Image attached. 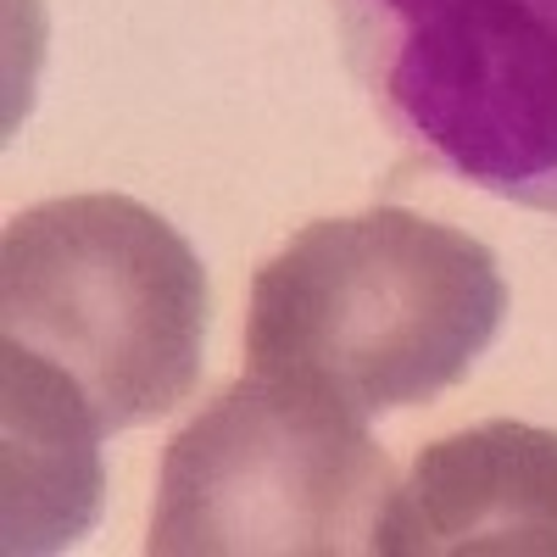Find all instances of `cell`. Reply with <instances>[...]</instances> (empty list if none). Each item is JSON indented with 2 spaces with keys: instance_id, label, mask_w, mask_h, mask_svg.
Wrapping results in <instances>:
<instances>
[{
  "instance_id": "6da1fadb",
  "label": "cell",
  "mask_w": 557,
  "mask_h": 557,
  "mask_svg": "<svg viewBox=\"0 0 557 557\" xmlns=\"http://www.w3.org/2000/svg\"><path fill=\"white\" fill-rule=\"evenodd\" d=\"M491 246L401 207L318 218L262 262L246 357L357 418L451 391L502 330Z\"/></svg>"
},
{
  "instance_id": "7a4b0ae2",
  "label": "cell",
  "mask_w": 557,
  "mask_h": 557,
  "mask_svg": "<svg viewBox=\"0 0 557 557\" xmlns=\"http://www.w3.org/2000/svg\"><path fill=\"white\" fill-rule=\"evenodd\" d=\"M207 318L201 257L134 196H62L7 223L0 341L57 362L107 435L168 418L196 391Z\"/></svg>"
},
{
  "instance_id": "3957f363",
  "label": "cell",
  "mask_w": 557,
  "mask_h": 557,
  "mask_svg": "<svg viewBox=\"0 0 557 557\" xmlns=\"http://www.w3.org/2000/svg\"><path fill=\"white\" fill-rule=\"evenodd\" d=\"M330 17L418 162L557 218V0H330Z\"/></svg>"
},
{
  "instance_id": "277c9868",
  "label": "cell",
  "mask_w": 557,
  "mask_h": 557,
  "mask_svg": "<svg viewBox=\"0 0 557 557\" xmlns=\"http://www.w3.org/2000/svg\"><path fill=\"white\" fill-rule=\"evenodd\" d=\"M368 418L307 385L251 374L184 424L162 457L151 557L374 552L391 457Z\"/></svg>"
},
{
  "instance_id": "5b68a950",
  "label": "cell",
  "mask_w": 557,
  "mask_h": 557,
  "mask_svg": "<svg viewBox=\"0 0 557 557\" xmlns=\"http://www.w3.org/2000/svg\"><path fill=\"white\" fill-rule=\"evenodd\" d=\"M557 557V430L519 418L418 451L374 524V557Z\"/></svg>"
},
{
  "instance_id": "8992f818",
  "label": "cell",
  "mask_w": 557,
  "mask_h": 557,
  "mask_svg": "<svg viewBox=\"0 0 557 557\" xmlns=\"http://www.w3.org/2000/svg\"><path fill=\"white\" fill-rule=\"evenodd\" d=\"M101 412L57 362L0 341V530L12 557L62 552L101 519Z\"/></svg>"
}]
</instances>
